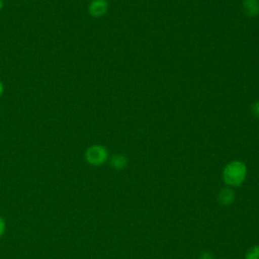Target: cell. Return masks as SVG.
Instances as JSON below:
<instances>
[{
  "mask_svg": "<svg viewBox=\"0 0 259 259\" xmlns=\"http://www.w3.org/2000/svg\"><path fill=\"white\" fill-rule=\"evenodd\" d=\"M247 172V166L244 162L240 160H233L224 167L222 178L227 186L238 187L246 180Z\"/></svg>",
  "mask_w": 259,
  "mask_h": 259,
  "instance_id": "obj_1",
  "label": "cell"
},
{
  "mask_svg": "<svg viewBox=\"0 0 259 259\" xmlns=\"http://www.w3.org/2000/svg\"><path fill=\"white\" fill-rule=\"evenodd\" d=\"M109 158L108 151L101 145H92L85 152V160L92 166H101Z\"/></svg>",
  "mask_w": 259,
  "mask_h": 259,
  "instance_id": "obj_2",
  "label": "cell"
},
{
  "mask_svg": "<svg viewBox=\"0 0 259 259\" xmlns=\"http://www.w3.org/2000/svg\"><path fill=\"white\" fill-rule=\"evenodd\" d=\"M108 8L109 4L107 0H92L89 4L88 11L93 17H102L107 13Z\"/></svg>",
  "mask_w": 259,
  "mask_h": 259,
  "instance_id": "obj_3",
  "label": "cell"
},
{
  "mask_svg": "<svg viewBox=\"0 0 259 259\" xmlns=\"http://www.w3.org/2000/svg\"><path fill=\"white\" fill-rule=\"evenodd\" d=\"M235 191L232 187H224L218 193V201L221 205H231L235 201Z\"/></svg>",
  "mask_w": 259,
  "mask_h": 259,
  "instance_id": "obj_4",
  "label": "cell"
},
{
  "mask_svg": "<svg viewBox=\"0 0 259 259\" xmlns=\"http://www.w3.org/2000/svg\"><path fill=\"white\" fill-rule=\"evenodd\" d=\"M242 10L247 16H257L259 14V0H243Z\"/></svg>",
  "mask_w": 259,
  "mask_h": 259,
  "instance_id": "obj_5",
  "label": "cell"
},
{
  "mask_svg": "<svg viewBox=\"0 0 259 259\" xmlns=\"http://www.w3.org/2000/svg\"><path fill=\"white\" fill-rule=\"evenodd\" d=\"M110 165L115 170H122L127 166V158L122 154H115L110 158Z\"/></svg>",
  "mask_w": 259,
  "mask_h": 259,
  "instance_id": "obj_6",
  "label": "cell"
},
{
  "mask_svg": "<svg viewBox=\"0 0 259 259\" xmlns=\"http://www.w3.org/2000/svg\"><path fill=\"white\" fill-rule=\"evenodd\" d=\"M245 259H259V245H255L251 247L247 251L245 255Z\"/></svg>",
  "mask_w": 259,
  "mask_h": 259,
  "instance_id": "obj_7",
  "label": "cell"
},
{
  "mask_svg": "<svg viewBox=\"0 0 259 259\" xmlns=\"http://www.w3.org/2000/svg\"><path fill=\"white\" fill-rule=\"evenodd\" d=\"M251 113L254 117L259 119V100L254 101L251 105Z\"/></svg>",
  "mask_w": 259,
  "mask_h": 259,
  "instance_id": "obj_8",
  "label": "cell"
},
{
  "mask_svg": "<svg viewBox=\"0 0 259 259\" xmlns=\"http://www.w3.org/2000/svg\"><path fill=\"white\" fill-rule=\"evenodd\" d=\"M5 230H6V223H5L4 219L0 217V238L4 235Z\"/></svg>",
  "mask_w": 259,
  "mask_h": 259,
  "instance_id": "obj_9",
  "label": "cell"
},
{
  "mask_svg": "<svg viewBox=\"0 0 259 259\" xmlns=\"http://www.w3.org/2000/svg\"><path fill=\"white\" fill-rule=\"evenodd\" d=\"M199 259H214V257L210 252L204 251L199 255Z\"/></svg>",
  "mask_w": 259,
  "mask_h": 259,
  "instance_id": "obj_10",
  "label": "cell"
},
{
  "mask_svg": "<svg viewBox=\"0 0 259 259\" xmlns=\"http://www.w3.org/2000/svg\"><path fill=\"white\" fill-rule=\"evenodd\" d=\"M4 92V86H3V83L0 81V96L3 94Z\"/></svg>",
  "mask_w": 259,
  "mask_h": 259,
  "instance_id": "obj_11",
  "label": "cell"
},
{
  "mask_svg": "<svg viewBox=\"0 0 259 259\" xmlns=\"http://www.w3.org/2000/svg\"><path fill=\"white\" fill-rule=\"evenodd\" d=\"M3 6H4V2L2 0H0V10L3 8Z\"/></svg>",
  "mask_w": 259,
  "mask_h": 259,
  "instance_id": "obj_12",
  "label": "cell"
}]
</instances>
